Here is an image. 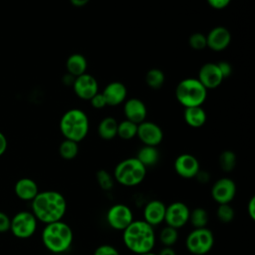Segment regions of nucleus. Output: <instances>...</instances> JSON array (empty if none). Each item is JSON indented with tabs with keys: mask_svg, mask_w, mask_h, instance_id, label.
I'll return each mask as SVG.
<instances>
[{
	"mask_svg": "<svg viewBox=\"0 0 255 255\" xmlns=\"http://www.w3.org/2000/svg\"><path fill=\"white\" fill-rule=\"evenodd\" d=\"M66 211L67 200L56 190L41 191L32 200V213L45 224L62 220Z\"/></svg>",
	"mask_w": 255,
	"mask_h": 255,
	"instance_id": "nucleus-1",
	"label": "nucleus"
},
{
	"mask_svg": "<svg viewBox=\"0 0 255 255\" xmlns=\"http://www.w3.org/2000/svg\"><path fill=\"white\" fill-rule=\"evenodd\" d=\"M123 232L125 246L136 255L150 252L155 245V232L143 220H133Z\"/></svg>",
	"mask_w": 255,
	"mask_h": 255,
	"instance_id": "nucleus-2",
	"label": "nucleus"
},
{
	"mask_svg": "<svg viewBox=\"0 0 255 255\" xmlns=\"http://www.w3.org/2000/svg\"><path fill=\"white\" fill-rule=\"evenodd\" d=\"M73 240L74 233L71 226L62 220L46 224L42 231L44 246L55 254L68 251L72 246Z\"/></svg>",
	"mask_w": 255,
	"mask_h": 255,
	"instance_id": "nucleus-3",
	"label": "nucleus"
},
{
	"mask_svg": "<svg viewBox=\"0 0 255 255\" xmlns=\"http://www.w3.org/2000/svg\"><path fill=\"white\" fill-rule=\"evenodd\" d=\"M60 130L65 139L80 142L89 131L88 116L79 109L69 110L61 118Z\"/></svg>",
	"mask_w": 255,
	"mask_h": 255,
	"instance_id": "nucleus-4",
	"label": "nucleus"
},
{
	"mask_svg": "<svg viewBox=\"0 0 255 255\" xmlns=\"http://www.w3.org/2000/svg\"><path fill=\"white\" fill-rule=\"evenodd\" d=\"M146 175V167L136 157H128L120 161L114 170L115 181L123 186L133 187L140 184Z\"/></svg>",
	"mask_w": 255,
	"mask_h": 255,
	"instance_id": "nucleus-5",
	"label": "nucleus"
},
{
	"mask_svg": "<svg viewBox=\"0 0 255 255\" xmlns=\"http://www.w3.org/2000/svg\"><path fill=\"white\" fill-rule=\"evenodd\" d=\"M176 100L184 107H201L207 97V90L194 78L180 81L175 89Z\"/></svg>",
	"mask_w": 255,
	"mask_h": 255,
	"instance_id": "nucleus-6",
	"label": "nucleus"
},
{
	"mask_svg": "<svg viewBox=\"0 0 255 255\" xmlns=\"http://www.w3.org/2000/svg\"><path fill=\"white\" fill-rule=\"evenodd\" d=\"M214 245V235L210 229L194 228L185 239L186 249L192 255H205Z\"/></svg>",
	"mask_w": 255,
	"mask_h": 255,
	"instance_id": "nucleus-7",
	"label": "nucleus"
},
{
	"mask_svg": "<svg viewBox=\"0 0 255 255\" xmlns=\"http://www.w3.org/2000/svg\"><path fill=\"white\" fill-rule=\"evenodd\" d=\"M107 223L115 230H125L134 219L131 209L124 203L112 205L106 214Z\"/></svg>",
	"mask_w": 255,
	"mask_h": 255,
	"instance_id": "nucleus-8",
	"label": "nucleus"
},
{
	"mask_svg": "<svg viewBox=\"0 0 255 255\" xmlns=\"http://www.w3.org/2000/svg\"><path fill=\"white\" fill-rule=\"evenodd\" d=\"M37 228V219L32 212L20 211L14 215L11 220L10 229L12 233L19 238H28L32 236Z\"/></svg>",
	"mask_w": 255,
	"mask_h": 255,
	"instance_id": "nucleus-9",
	"label": "nucleus"
},
{
	"mask_svg": "<svg viewBox=\"0 0 255 255\" xmlns=\"http://www.w3.org/2000/svg\"><path fill=\"white\" fill-rule=\"evenodd\" d=\"M190 209L182 201H174L166 206L164 221L166 225L175 229L183 227L189 219Z\"/></svg>",
	"mask_w": 255,
	"mask_h": 255,
	"instance_id": "nucleus-10",
	"label": "nucleus"
},
{
	"mask_svg": "<svg viewBox=\"0 0 255 255\" xmlns=\"http://www.w3.org/2000/svg\"><path fill=\"white\" fill-rule=\"evenodd\" d=\"M210 193L217 204L230 203L236 195V184L229 177H221L213 183Z\"/></svg>",
	"mask_w": 255,
	"mask_h": 255,
	"instance_id": "nucleus-11",
	"label": "nucleus"
},
{
	"mask_svg": "<svg viewBox=\"0 0 255 255\" xmlns=\"http://www.w3.org/2000/svg\"><path fill=\"white\" fill-rule=\"evenodd\" d=\"M136 135L144 145L150 146H157L163 138V132L159 126L146 121L137 125Z\"/></svg>",
	"mask_w": 255,
	"mask_h": 255,
	"instance_id": "nucleus-12",
	"label": "nucleus"
},
{
	"mask_svg": "<svg viewBox=\"0 0 255 255\" xmlns=\"http://www.w3.org/2000/svg\"><path fill=\"white\" fill-rule=\"evenodd\" d=\"M173 167L175 172L185 179L195 177L200 170L198 159L190 153L179 154L174 160Z\"/></svg>",
	"mask_w": 255,
	"mask_h": 255,
	"instance_id": "nucleus-13",
	"label": "nucleus"
},
{
	"mask_svg": "<svg viewBox=\"0 0 255 255\" xmlns=\"http://www.w3.org/2000/svg\"><path fill=\"white\" fill-rule=\"evenodd\" d=\"M73 89L80 99L90 101L98 93L99 85L94 76L85 73L75 78Z\"/></svg>",
	"mask_w": 255,
	"mask_h": 255,
	"instance_id": "nucleus-14",
	"label": "nucleus"
},
{
	"mask_svg": "<svg viewBox=\"0 0 255 255\" xmlns=\"http://www.w3.org/2000/svg\"><path fill=\"white\" fill-rule=\"evenodd\" d=\"M197 80L203 85V87L208 89H215L223 81V76L215 63H206L201 66L198 72Z\"/></svg>",
	"mask_w": 255,
	"mask_h": 255,
	"instance_id": "nucleus-15",
	"label": "nucleus"
},
{
	"mask_svg": "<svg viewBox=\"0 0 255 255\" xmlns=\"http://www.w3.org/2000/svg\"><path fill=\"white\" fill-rule=\"evenodd\" d=\"M230 42L231 34L229 30L223 26L214 27L206 36V46L215 52L226 49Z\"/></svg>",
	"mask_w": 255,
	"mask_h": 255,
	"instance_id": "nucleus-16",
	"label": "nucleus"
},
{
	"mask_svg": "<svg viewBox=\"0 0 255 255\" xmlns=\"http://www.w3.org/2000/svg\"><path fill=\"white\" fill-rule=\"evenodd\" d=\"M166 205L159 199H152L148 201L142 210L143 221L152 227L159 225L164 221Z\"/></svg>",
	"mask_w": 255,
	"mask_h": 255,
	"instance_id": "nucleus-17",
	"label": "nucleus"
},
{
	"mask_svg": "<svg viewBox=\"0 0 255 255\" xmlns=\"http://www.w3.org/2000/svg\"><path fill=\"white\" fill-rule=\"evenodd\" d=\"M124 114L126 116V120L138 125L145 120L147 111L142 101L136 98H131L125 103Z\"/></svg>",
	"mask_w": 255,
	"mask_h": 255,
	"instance_id": "nucleus-18",
	"label": "nucleus"
},
{
	"mask_svg": "<svg viewBox=\"0 0 255 255\" xmlns=\"http://www.w3.org/2000/svg\"><path fill=\"white\" fill-rule=\"evenodd\" d=\"M127 88L121 82H111L108 84L102 93L107 106H118L125 102L127 98Z\"/></svg>",
	"mask_w": 255,
	"mask_h": 255,
	"instance_id": "nucleus-19",
	"label": "nucleus"
},
{
	"mask_svg": "<svg viewBox=\"0 0 255 255\" xmlns=\"http://www.w3.org/2000/svg\"><path fill=\"white\" fill-rule=\"evenodd\" d=\"M15 193L22 200H33L39 193L37 183L31 178H21L15 184Z\"/></svg>",
	"mask_w": 255,
	"mask_h": 255,
	"instance_id": "nucleus-20",
	"label": "nucleus"
},
{
	"mask_svg": "<svg viewBox=\"0 0 255 255\" xmlns=\"http://www.w3.org/2000/svg\"><path fill=\"white\" fill-rule=\"evenodd\" d=\"M183 117L185 123L191 128H200L206 122V114L201 107L185 108Z\"/></svg>",
	"mask_w": 255,
	"mask_h": 255,
	"instance_id": "nucleus-21",
	"label": "nucleus"
},
{
	"mask_svg": "<svg viewBox=\"0 0 255 255\" xmlns=\"http://www.w3.org/2000/svg\"><path fill=\"white\" fill-rule=\"evenodd\" d=\"M87 60L82 54H72L67 62H66V67L68 74L72 75L73 77H78L86 73L87 70Z\"/></svg>",
	"mask_w": 255,
	"mask_h": 255,
	"instance_id": "nucleus-22",
	"label": "nucleus"
},
{
	"mask_svg": "<svg viewBox=\"0 0 255 255\" xmlns=\"http://www.w3.org/2000/svg\"><path fill=\"white\" fill-rule=\"evenodd\" d=\"M135 157L145 167H149V166L155 165L158 162L159 152L156 146L143 145L138 149Z\"/></svg>",
	"mask_w": 255,
	"mask_h": 255,
	"instance_id": "nucleus-23",
	"label": "nucleus"
},
{
	"mask_svg": "<svg viewBox=\"0 0 255 255\" xmlns=\"http://www.w3.org/2000/svg\"><path fill=\"white\" fill-rule=\"evenodd\" d=\"M118 122L112 117H107L101 121L98 127L99 135L106 140L113 139L117 135Z\"/></svg>",
	"mask_w": 255,
	"mask_h": 255,
	"instance_id": "nucleus-24",
	"label": "nucleus"
},
{
	"mask_svg": "<svg viewBox=\"0 0 255 255\" xmlns=\"http://www.w3.org/2000/svg\"><path fill=\"white\" fill-rule=\"evenodd\" d=\"M208 220V212L203 207H195L192 210H190L188 222L193 226V228L206 227Z\"/></svg>",
	"mask_w": 255,
	"mask_h": 255,
	"instance_id": "nucleus-25",
	"label": "nucleus"
},
{
	"mask_svg": "<svg viewBox=\"0 0 255 255\" xmlns=\"http://www.w3.org/2000/svg\"><path fill=\"white\" fill-rule=\"evenodd\" d=\"M136 131H137V125L130 121L125 120L120 124H118L117 135H119L122 139H125V140L131 139L136 135Z\"/></svg>",
	"mask_w": 255,
	"mask_h": 255,
	"instance_id": "nucleus-26",
	"label": "nucleus"
},
{
	"mask_svg": "<svg viewBox=\"0 0 255 255\" xmlns=\"http://www.w3.org/2000/svg\"><path fill=\"white\" fill-rule=\"evenodd\" d=\"M79 152V146L78 142L70 140V139H65L61 142L59 146V153L62 158L71 160L77 156Z\"/></svg>",
	"mask_w": 255,
	"mask_h": 255,
	"instance_id": "nucleus-27",
	"label": "nucleus"
},
{
	"mask_svg": "<svg viewBox=\"0 0 255 255\" xmlns=\"http://www.w3.org/2000/svg\"><path fill=\"white\" fill-rule=\"evenodd\" d=\"M145 83L149 88L154 89V90L161 88L164 83L163 72L156 68L148 70L145 75Z\"/></svg>",
	"mask_w": 255,
	"mask_h": 255,
	"instance_id": "nucleus-28",
	"label": "nucleus"
},
{
	"mask_svg": "<svg viewBox=\"0 0 255 255\" xmlns=\"http://www.w3.org/2000/svg\"><path fill=\"white\" fill-rule=\"evenodd\" d=\"M218 163L221 170L225 172H230L234 169L236 165V154L232 150H224L219 155Z\"/></svg>",
	"mask_w": 255,
	"mask_h": 255,
	"instance_id": "nucleus-29",
	"label": "nucleus"
},
{
	"mask_svg": "<svg viewBox=\"0 0 255 255\" xmlns=\"http://www.w3.org/2000/svg\"><path fill=\"white\" fill-rule=\"evenodd\" d=\"M178 239L177 229L166 225L159 232V240L163 246L172 247Z\"/></svg>",
	"mask_w": 255,
	"mask_h": 255,
	"instance_id": "nucleus-30",
	"label": "nucleus"
},
{
	"mask_svg": "<svg viewBox=\"0 0 255 255\" xmlns=\"http://www.w3.org/2000/svg\"><path fill=\"white\" fill-rule=\"evenodd\" d=\"M96 180L99 186L105 191H110L115 184L114 176L106 169H99L96 172Z\"/></svg>",
	"mask_w": 255,
	"mask_h": 255,
	"instance_id": "nucleus-31",
	"label": "nucleus"
},
{
	"mask_svg": "<svg viewBox=\"0 0 255 255\" xmlns=\"http://www.w3.org/2000/svg\"><path fill=\"white\" fill-rule=\"evenodd\" d=\"M216 215L218 220L221 223H229L234 219L235 211L233 207L230 205V203L227 204H218Z\"/></svg>",
	"mask_w": 255,
	"mask_h": 255,
	"instance_id": "nucleus-32",
	"label": "nucleus"
},
{
	"mask_svg": "<svg viewBox=\"0 0 255 255\" xmlns=\"http://www.w3.org/2000/svg\"><path fill=\"white\" fill-rule=\"evenodd\" d=\"M188 44L193 50H203L206 47V36L199 32L193 33L188 38Z\"/></svg>",
	"mask_w": 255,
	"mask_h": 255,
	"instance_id": "nucleus-33",
	"label": "nucleus"
},
{
	"mask_svg": "<svg viewBox=\"0 0 255 255\" xmlns=\"http://www.w3.org/2000/svg\"><path fill=\"white\" fill-rule=\"evenodd\" d=\"M94 255H120V252L111 244H102L95 249Z\"/></svg>",
	"mask_w": 255,
	"mask_h": 255,
	"instance_id": "nucleus-34",
	"label": "nucleus"
},
{
	"mask_svg": "<svg viewBox=\"0 0 255 255\" xmlns=\"http://www.w3.org/2000/svg\"><path fill=\"white\" fill-rule=\"evenodd\" d=\"M90 102H91L92 107L95 108V109H98V110L103 109V108H105V107L107 106V102H106V100H105V98H104V96H103L102 93H97V94L90 100Z\"/></svg>",
	"mask_w": 255,
	"mask_h": 255,
	"instance_id": "nucleus-35",
	"label": "nucleus"
},
{
	"mask_svg": "<svg viewBox=\"0 0 255 255\" xmlns=\"http://www.w3.org/2000/svg\"><path fill=\"white\" fill-rule=\"evenodd\" d=\"M11 220L4 212L0 211V232H6L10 229Z\"/></svg>",
	"mask_w": 255,
	"mask_h": 255,
	"instance_id": "nucleus-36",
	"label": "nucleus"
},
{
	"mask_svg": "<svg viewBox=\"0 0 255 255\" xmlns=\"http://www.w3.org/2000/svg\"><path fill=\"white\" fill-rule=\"evenodd\" d=\"M217 66L223 76V79L229 77L232 73V67L231 65L228 63V62H220V63H217Z\"/></svg>",
	"mask_w": 255,
	"mask_h": 255,
	"instance_id": "nucleus-37",
	"label": "nucleus"
},
{
	"mask_svg": "<svg viewBox=\"0 0 255 255\" xmlns=\"http://www.w3.org/2000/svg\"><path fill=\"white\" fill-rule=\"evenodd\" d=\"M231 0H207V3L214 9L220 10L229 5Z\"/></svg>",
	"mask_w": 255,
	"mask_h": 255,
	"instance_id": "nucleus-38",
	"label": "nucleus"
},
{
	"mask_svg": "<svg viewBox=\"0 0 255 255\" xmlns=\"http://www.w3.org/2000/svg\"><path fill=\"white\" fill-rule=\"evenodd\" d=\"M247 212L252 220L255 219V197L252 196L247 203Z\"/></svg>",
	"mask_w": 255,
	"mask_h": 255,
	"instance_id": "nucleus-39",
	"label": "nucleus"
},
{
	"mask_svg": "<svg viewBox=\"0 0 255 255\" xmlns=\"http://www.w3.org/2000/svg\"><path fill=\"white\" fill-rule=\"evenodd\" d=\"M195 177L198 179V181H200L202 183H205L209 180V174L206 171H203V170H199Z\"/></svg>",
	"mask_w": 255,
	"mask_h": 255,
	"instance_id": "nucleus-40",
	"label": "nucleus"
},
{
	"mask_svg": "<svg viewBox=\"0 0 255 255\" xmlns=\"http://www.w3.org/2000/svg\"><path fill=\"white\" fill-rule=\"evenodd\" d=\"M157 255H176V252L172 247L164 246L163 248L160 249V251Z\"/></svg>",
	"mask_w": 255,
	"mask_h": 255,
	"instance_id": "nucleus-41",
	"label": "nucleus"
},
{
	"mask_svg": "<svg viewBox=\"0 0 255 255\" xmlns=\"http://www.w3.org/2000/svg\"><path fill=\"white\" fill-rule=\"evenodd\" d=\"M7 147V140L6 137L2 132H0V155H2Z\"/></svg>",
	"mask_w": 255,
	"mask_h": 255,
	"instance_id": "nucleus-42",
	"label": "nucleus"
},
{
	"mask_svg": "<svg viewBox=\"0 0 255 255\" xmlns=\"http://www.w3.org/2000/svg\"><path fill=\"white\" fill-rule=\"evenodd\" d=\"M90 0H70L71 4L76 7H83L89 3Z\"/></svg>",
	"mask_w": 255,
	"mask_h": 255,
	"instance_id": "nucleus-43",
	"label": "nucleus"
},
{
	"mask_svg": "<svg viewBox=\"0 0 255 255\" xmlns=\"http://www.w3.org/2000/svg\"><path fill=\"white\" fill-rule=\"evenodd\" d=\"M138 255H157V254H155L152 251H150V252H146V253H142V254H138Z\"/></svg>",
	"mask_w": 255,
	"mask_h": 255,
	"instance_id": "nucleus-44",
	"label": "nucleus"
}]
</instances>
